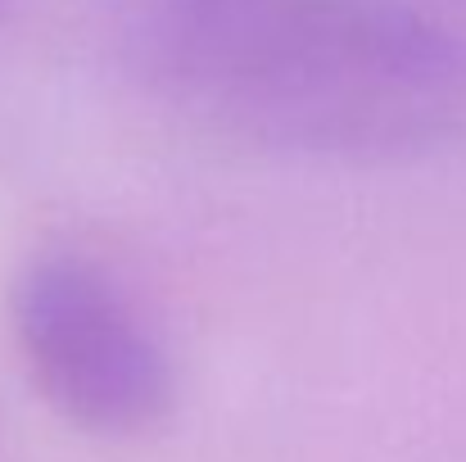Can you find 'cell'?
I'll return each instance as SVG.
<instances>
[{"mask_svg": "<svg viewBox=\"0 0 466 462\" xmlns=\"http://www.w3.org/2000/svg\"><path fill=\"white\" fill-rule=\"evenodd\" d=\"M127 77L172 114L309 159L466 137V18L444 0H109Z\"/></svg>", "mask_w": 466, "mask_h": 462, "instance_id": "1", "label": "cell"}, {"mask_svg": "<svg viewBox=\"0 0 466 462\" xmlns=\"http://www.w3.org/2000/svg\"><path fill=\"white\" fill-rule=\"evenodd\" d=\"M14 335L36 390L91 436H141L172 408V363L132 300L77 254L14 282Z\"/></svg>", "mask_w": 466, "mask_h": 462, "instance_id": "2", "label": "cell"}]
</instances>
